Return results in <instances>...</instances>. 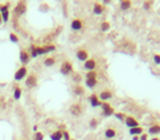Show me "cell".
<instances>
[{
  "label": "cell",
  "instance_id": "obj_1",
  "mask_svg": "<svg viewBox=\"0 0 160 140\" xmlns=\"http://www.w3.org/2000/svg\"><path fill=\"white\" fill-rule=\"evenodd\" d=\"M31 53V58H36L38 56H44L47 53L54 52L56 50V45L53 44H49V45H44V46H38V45H31V48L28 49Z\"/></svg>",
  "mask_w": 160,
  "mask_h": 140
},
{
  "label": "cell",
  "instance_id": "obj_2",
  "mask_svg": "<svg viewBox=\"0 0 160 140\" xmlns=\"http://www.w3.org/2000/svg\"><path fill=\"white\" fill-rule=\"evenodd\" d=\"M60 73L62 75H65V77L73 74L74 73V65H73V62L70 60H64L62 61L61 65H60Z\"/></svg>",
  "mask_w": 160,
  "mask_h": 140
},
{
  "label": "cell",
  "instance_id": "obj_3",
  "mask_svg": "<svg viewBox=\"0 0 160 140\" xmlns=\"http://www.w3.org/2000/svg\"><path fill=\"white\" fill-rule=\"evenodd\" d=\"M69 113L74 118L82 116V114L85 113V104H82L81 102H74V103H72L70 107H69Z\"/></svg>",
  "mask_w": 160,
  "mask_h": 140
},
{
  "label": "cell",
  "instance_id": "obj_4",
  "mask_svg": "<svg viewBox=\"0 0 160 140\" xmlns=\"http://www.w3.org/2000/svg\"><path fill=\"white\" fill-rule=\"evenodd\" d=\"M118 133H119V131H118L117 126H114V124H107L106 128H105V131H103V136H105V139H107V140H112V139H115V138L118 136Z\"/></svg>",
  "mask_w": 160,
  "mask_h": 140
},
{
  "label": "cell",
  "instance_id": "obj_5",
  "mask_svg": "<svg viewBox=\"0 0 160 140\" xmlns=\"http://www.w3.org/2000/svg\"><path fill=\"white\" fill-rule=\"evenodd\" d=\"M38 85V75L37 73H28V75L25 78V86L28 89H35Z\"/></svg>",
  "mask_w": 160,
  "mask_h": 140
},
{
  "label": "cell",
  "instance_id": "obj_6",
  "mask_svg": "<svg viewBox=\"0 0 160 140\" xmlns=\"http://www.w3.org/2000/svg\"><path fill=\"white\" fill-rule=\"evenodd\" d=\"M11 3H0V13H2L3 23H8L9 21V15H11Z\"/></svg>",
  "mask_w": 160,
  "mask_h": 140
},
{
  "label": "cell",
  "instance_id": "obj_7",
  "mask_svg": "<svg viewBox=\"0 0 160 140\" xmlns=\"http://www.w3.org/2000/svg\"><path fill=\"white\" fill-rule=\"evenodd\" d=\"M114 95H115V93H114L111 89H108V87L102 89V90L98 93V97L101 99V102H108L110 99L114 98Z\"/></svg>",
  "mask_w": 160,
  "mask_h": 140
},
{
  "label": "cell",
  "instance_id": "obj_8",
  "mask_svg": "<svg viewBox=\"0 0 160 140\" xmlns=\"http://www.w3.org/2000/svg\"><path fill=\"white\" fill-rule=\"evenodd\" d=\"M28 68L27 66H20V68L15 71V74H13V80L16 81V82H20V81H22V80H25L27 78V75H28Z\"/></svg>",
  "mask_w": 160,
  "mask_h": 140
},
{
  "label": "cell",
  "instance_id": "obj_9",
  "mask_svg": "<svg viewBox=\"0 0 160 140\" xmlns=\"http://www.w3.org/2000/svg\"><path fill=\"white\" fill-rule=\"evenodd\" d=\"M101 109H102V115H103L105 118L114 116V114H115V109H114L112 104H110L108 102H102Z\"/></svg>",
  "mask_w": 160,
  "mask_h": 140
},
{
  "label": "cell",
  "instance_id": "obj_10",
  "mask_svg": "<svg viewBox=\"0 0 160 140\" xmlns=\"http://www.w3.org/2000/svg\"><path fill=\"white\" fill-rule=\"evenodd\" d=\"M90 53H89V50L86 48H83V46H79L76 49V57L78 61H81V62H85V61H88L90 57Z\"/></svg>",
  "mask_w": 160,
  "mask_h": 140
},
{
  "label": "cell",
  "instance_id": "obj_11",
  "mask_svg": "<svg viewBox=\"0 0 160 140\" xmlns=\"http://www.w3.org/2000/svg\"><path fill=\"white\" fill-rule=\"evenodd\" d=\"M19 60L20 62L22 64V66H27V64H29L31 61V53L29 50H28L27 48H21L20 52H19Z\"/></svg>",
  "mask_w": 160,
  "mask_h": 140
},
{
  "label": "cell",
  "instance_id": "obj_12",
  "mask_svg": "<svg viewBox=\"0 0 160 140\" xmlns=\"http://www.w3.org/2000/svg\"><path fill=\"white\" fill-rule=\"evenodd\" d=\"M70 28H72V31H76V32L82 31L85 28V20L81 17H74L70 21Z\"/></svg>",
  "mask_w": 160,
  "mask_h": 140
},
{
  "label": "cell",
  "instance_id": "obj_13",
  "mask_svg": "<svg viewBox=\"0 0 160 140\" xmlns=\"http://www.w3.org/2000/svg\"><path fill=\"white\" fill-rule=\"evenodd\" d=\"M82 68L86 71H94V70H97V68H98V60H97V58H89L88 61H85V62L82 64Z\"/></svg>",
  "mask_w": 160,
  "mask_h": 140
},
{
  "label": "cell",
  "instance_id": "obj_14",
  "mask_svg": "<svg viewBox=\"0 0 160 140\" xmlns=\"http://www.w3.org/2000/svg\"><path fill=\"white\" fill-rule=\"evenodd\" d=\"M27 12V3L25 2H18L15 5V9H13V15L16 17H19V16H22Z\"/></svg>",
  "mask_w": 160,
  "mask_h": 140
},
{
  "label": "cell",
  "instance_id": "obj_15",
  "mask_svg": "<svg viewBox=\"0 0 160 140\" xmlns=\"http://www.w3.org/2000/svg\"><path fill=\"white\" fill-rule=\"evenodd\" d=\"M72 93L76 95V97H83V95L86 94V87L81 85V83H73Z\"/></svg>",
  "mask_w": 160,
  "mask_h": 140
},
{
  "label": "cell",
  "instance_id": "obj_16",
  "mask_svg": "<svg viewBox=\"0 0 160 140\" xmlns=\"http://www.w3.org/2000/svg\"><path fill=\"white\" fill-rule=\"evenodd\" d=\"M88 100H89L91 107H101V104H102L101 99H99V97H98V94L97 93H91L88 97Z\"/></svg>",
  "mask_w": 160,
  "mask_h": 140
},
{
  "label": "cell",
  "instance_id": "obj_17",
  "mask_svg": "<svg viewBox=\"0 0 160 140\" xmlns=\"http://www.w3.org/2000/svg\"><path fill=\"white\" fill-rule=\"evenodd\" d=\"M147 133L151 136H159L160 135V123L155 122V123H152V124H150Z\"/></svg>",
  "mask_w": 160,
  "mask_h": 140
},
{
  "label": "cell",
  "instance_id": "obj_18",
  "mask_svg": "<svg viewBox=\"0 0 160 140\" xmlns=\"http://www.w3.org/2000/svg\"><path fill=\"white\" fill-rule=\"evenodd\" d=\"M123 123L126 124V127H128V128H134V127L140 126V124H139V122H138V119H136V118H134V116H131V115H127V116H126V119H124Z\"/></svg>",
  "mask_w": 160,
  "mask_h": 140
},
{
  "label": "cell",
  "instance_id": "obj_19",
  "mask_svg": "<svg viewBox=\"0 0 160 140\" xmlns=\"http://www.w3.org/2000/svg\"><path fill=\"white\" fill-rule=\"evenodd\" d=\"M105 5L102 4V3H99V2H95L94 4H93V13L94 15H97V16H99V15H102L105 12Z\"/></svg>",
  "mask_w": 160,
  "mask_h": 140
},
{
  "label": "cell",
  "instance_id": "obj_20",
  "mask_svg": "<svg viewBox=\"0 0 160 140\" xmlns=\"http://www.w3.org/2000/svg\"><path fill=\"white\" fill-rule=\"evenodd\" d=\"M42 64H44V66H47V68H52V66H54L57 64V60L54 56H48V57H45Z\"/></svg>",
  "mask_w": 160,
  "mask_h": 140
},
{
  "label": "cell",
  "instance_id": "obj_21",
  "mask_svg": "<svg viewBox=\"0 0 160 140\" xmlns=\"http://www.w3.org/2000/svg\"><path fill=\"white\" fill-rule=\"evenodd\" d=\"M131 7H132V2H131V0H121V2H119V8H121V11H128V9H131Z\"/></svg>",
  "mask_w": 160,
  "mask_h": 140
},
{
  "label": "cell",
  "instance_id": "obj_22",
  "mask_svg": "<svg viewBox=\"0 0 160 140\" xmlns=\"http://www.w3.org/2000/svg\"><path fill=\"white\" fill-rule=\"evenodd\" d=\"M130 135L131 136H140L142 133H144V128L138 126V127H134V128H130Z\"/></svg>",
  "mask_w": 160,
  "mask_h": 140
},
{
  "label": "cell",
  "instance_id": "obj_23",
  "mask_svg": "<svg viewBox=\"0 0 160 140\" xmlns=\"http://www.w3.org/2000/svg\"><path fill=\"white\" fill-rule=\"evenodd\" d=\"M98 86V80H85V87L89 90H94Z\"/></svg>",
  "mask_w": 160,
  "mask_h": 140
},
{
  "label": "cell",
  "instance_id": "obj_24",
  "mask_svg": "<svg viewBox=\"0 0 160 140\" xmlns=\"http://www.w3.org/2000/svg\"><path fill=\"white\" fill-rule=\"evenodd\" d=\"M99 123H101V120H99L97 116L91 118V119L89 120V128H90V130H95V128H98Z\"/></svg>",
  "mask_w": 160,
  "mask_h": 140
},
{
  "label": "cell",
  "instance_id": "obj_25",
  "mask_svg": "<svg viewBox=\"0 0 160 140\" xmlns=\"http://www.w3.org/2000/svg\"><path fill=\"white\" fill-rule=\"evenodd\" d=\"M62 131L64 130H56L50 133V140H62Z\"/></svg>",
  "mask_w": 160,
  "mask_h": 140
},
{
  "label": "cell",
  "instance_id": "obj_26",
  "mask_svg": "<svg viewBox=\"0 0 160 140\" xmlns=\"http://www.w3.org/2000/svg\"><path fill=\"white\" fill-rule=\"evenodd\" d=\"M82 74L81 73H78V71H74L73 74H72V81H73V83H81L82 82Z\"/></svg>",
  "mask_w": 160,
  "mask_h": 140
},
{
  "label": "cell",
  "instance_id": "obj_27",
  "mask_svg": "<svg viewBox=\"0 0 160 140\" xmlns=\"http://www.w3.org/2000/svg\"><path fill=\"white\" fill-rule=\"evenodd\" d=\"M85 80H98V71H86L85 73Z\"/></svg>",
  "mask_w": 160,
  "mask_h": 140
},
{
  "label": "cell",
  "instance_id": "obj_28",
  "mask_svg": "<svg viewBox=\"0 0 160 140\" xmlns=\"http://www.w3.org/2000/svg\"><path fill=\"white\" fill-rule=\"evenodd\" d=\"M110 28H111V24H110V21H107V20L102 21L101 25H99L101 32H108V31H110Z\"/></svg>",
  "mask_w": 160,
  "mask_h": 140
},
{
  "label": "cell",
  "instance_id": "obj_29",
  "mask_svg": "<svg viewBox=\"0 0 160 140\" xmlns=\"http://www.w3.org/2000/svg\"><path fill=\"white\" fill-rule=\"evenodd\" d=\"M21 94H22V89L20 86H15V89H13V99L19 100L21 98Z\"/></svg>",
  "mask_w": 160,
  "mask_h": 140
},
{
  "label": "cell",
  "instance_id": "obj_30",
  "mask_svg": "<svg viewBox=\"0 0 160 140\" xmlns=\"http://www.w3.org/2000/svg\"><path fill=\"white\" fill-rule=\"evenodd\" d=\"M9 40H11V42H15V44H18V42L20 41V38H19V36L16 35L15 32H9Z\"/></svg>",
  "mask_w": 160,
  "mask_h": 140
},
{
  "label": "cell",
  "instance_id": "obj_31",
  "mask_svg": "<svg viewBox=\"0 0 160 140\" xmlns=\"http://www.w3.org/2000/svg\"><path fill=\"white\" fill-rule=\"evenodd\" d=\"M114 116H115L118 120L124 122V119H126V116H127V115H126L124 113H119V111H115V114H114Z\"/></svg>",
  "mask_w": 160,
  "mask_h": 140
},
{
  "label": "cell",
  "instance_id": "obj_32",
  "mask_svg": "<svg viewBox=\"0 0 160 140\" xmlns=\"http://www.w3.org/2000/svg\"><path fill=\"white\" fill-rule=\"evenodd\" d=\"M44 139H45V135L42 132L37 131V132L33 133V140H44Z\"/></svg>",
  "mask_w": 160,
  "mask_h": 140
},
{
  "label": "cell",
  "instance_id": "obj_33",
  "mask_svg": "<svg viewBox=\"0 0 160 140\" xmlns=\"http://www.w3.org/2000/svg\"><path fill=\"white\" fill-rule=\"evenodd\" d=\"M152 60H153V64L158 65V66H160V53H153Z\"/></svg>",
  "mask_w": 160,
  "mask_h": 140
},
{
  "label": "cell",
  "instance_id": "obj_34",
  "mask_svg": "<svg viewBox=\"0 0 160 140\" xmlns=\"http://www.w3.org/2000/svg\"><path fill=\"white\" fill-rule=\"evenodd\" d=\"M62 139H64V140H70L72 139L70 138V133L64 130V131H62Z\"/></svg>",
  "mask_w": 160,
  "mask_h": 140
},
{
  "label": "cell",
  "instance_id": "obj_35",
  "mask_svg": "<svg viewBox=\"0 0 160 140\" xmlns=\"http://www.w3.org/2000/svg\"><path fill=\"white\" fill-rule=\"evenodd\" d=\"M152 5H153V2H144L143 3V7H144L146 9H151Z\"/></svg>",
  "mask_w": 160,
  "mask_h": 140
},
{
  "label": "cell",
  "instance_id": "obj_36",
  "mask_svg": "<svg viewBox=\"0 0 160 140\" xmlns=\"http://www.w3.org/2000/svg\"><path fill=\"white\" fill-rule=\"evenodd\" d=\"M147 138H148V133L144 132V133H142V135L139 136V140H147Z\"/></svg>",
  "mask_w": 160,
  "mask_h": 140
},
{
  "label": "cell",
  "instance_id": "obj_37",
  "mask_svg": "<svg viewBox=\"0 0 160 140\" xmlns=\"http://www.w3.org/2000/svg\"><path fill=\"white\" fill-rule=\"evenodd\" d=\"M150 140H160V138H159V136H153V138H151Z\"/></svg>",
  "mask_w": 160,
  "mask_h": 140
},
{
  "label": "cell",
  "instance_id": "obj_38",
  "mask_svg": "<svg viewBox=\"0 0 160 140\" xmlns=\"http://www.w3.org/2000/svg\"><path fill=\"white\" fill-rule=\"evenodd\" d=\"M3 24V19H2V13H0V25Z\"/></svg>",
  "mask_w": 160,
  "mask_h": 140
},
{
  "label": "cell",
  "instance_id": "obj_39",
  "mask_svg": "<svg viewBox=\"0 0 160 140\" xmlns=\"http://www.w3.org/2000/svg\"><path fill=\"white\" fill-rule=\"evenodd\" d=\"M132 140H139V136H132Z\"/></svg>",
  "mask_w": 160,
  "mask_h": 140
}]
</instances>
